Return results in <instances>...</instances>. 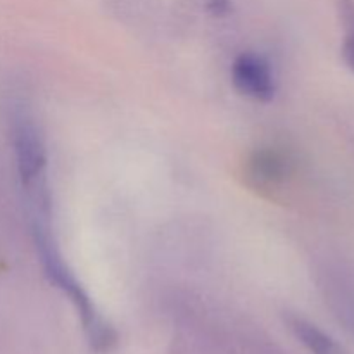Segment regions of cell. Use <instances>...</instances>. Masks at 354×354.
<instances>
[{"label":"cell","instance_id":"5b68a950","mask_svg":"<svg viewBox=\"0 0 354 354\" xmlns=\"http://www.w3.org/2000/svg\"><path fill=\"white\" fill-rule=\"evenodd\" d=\"M252 176L265 183H279L289 173V162L286 156L273 149H263L251 159Z\"/></svg>","mask_w":354,"mask_h":354},{"label":"cell","instance_id":"52a82bcc","mask_svg":"<svg viewBox=\"0 0 354 354\" xmlns=\"http://www.w3.org/2000/svg\"><path fill=\"white\" fill-rule=\"evenodd\" d=\"M207 10H209L213 16H227L232 10V3L230 0H209V2H207Z\"/></svg>","mask_w":354,"mask_h":354},{"label":"cell","instance_id":"7a4b0ae2","mask_svg":"<svg viewBox=\"0 0 354 354\" xmlns=\"http://www.w3.org/2000/svg\"><path fill=\"white\" fill-rule=\"evenodd\" d=\"M234 86L251 99L268 102L275 95V82L270 62L258 54H242L232 66Z\"/></svg>","mask_w":354,"mask_h":354},{"label":"cell","instance_id":"3957f363","mask_svg":"<svg viewBox=\"0 0 354 354\" xmlns=\"http://www.w3.org/2000/svg\"><path fill=\"white\" fill-rule=\"evenodd\" d=\"M14 149H16L17 168L24 183L40 178L47 158L41 135L37 124L28 118H19L14 123Z\"/></svg>","mask_w":354,"mask_h":354},{"label":"cell","instance_id":"6da1fadb","mask_svg":"<svg viewBox=\"0 0 354 354\" xmlns=\"http://www.w3.org/2000/svg\"><path fill=\"white\" fill-rule=\"evenodd\" d=\"M35 241H37V249L40 252L41 265H44L45 272L50 277L52 282L59 286V289L64 290L73 301V304L78 310L80 317H82L83 327H85L86 335H88L90 342L93 348L97 349H107L114 341V332L104 324L102 318L97 315L95 308H93L92 301L86 296L85 290L82 289L73 273L69 272L68 266L59 256V251L55 249L54 242L50 241V235L45 230L41 225L35 227Z\"/></svg>","mask_w":354,"mask_h":354},{"label":"cell","instance_id":"8992f818","mask_svg":"<svg viewBox=\"0 0 354 354\" xmlns=\"http://www.w3.org/2000/svg\"><path fill=\"white\" fill-rule=\"evenodd\" d=\"M339 17L344 28L342 57L346 66L354 73V0H339Z\"/></svg>","mask_w":354,"mask_h":354},{"label":"cell","instance_id":"277c9868","mask_svg":"<svg viewBox=\"0 0 354 354\" xmlns=\"http://www.w3.org/2000/svg\"><path fill=\"white\" fill-rule=\"evenodd\" d=\"M290 330L313 354H344L341 346L322 328L299 317H289Z\"/></svg>","mask_w":354,"mask_h":354}]
</instances>
